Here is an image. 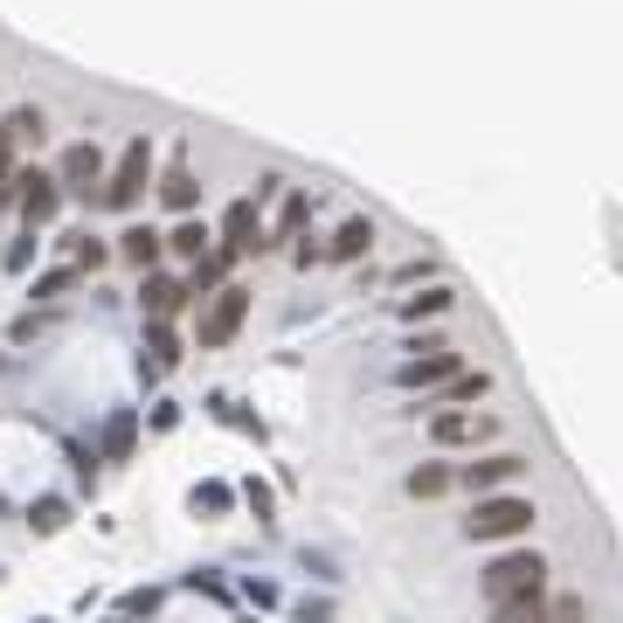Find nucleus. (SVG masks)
I'll return each instance as SVG.
<instances>
[{
    "mask_svg": "<svg viewBox=\"0 0 623 623\" xmlns=\"http://www.w3.org/2000/svg\"><path fill=\"white\" fill-rule=\"evenodd\" d=\"M374 242H382V229H374L367 215H347V222L333 229V242H326V263H367Z\"/></svg>",
    "mask_w": 623,
    "mask_h": 623,
    "instance_id": "10",
    "label": "nucleus"
},
{
    "mask_svg": "<svg viewBox=\"0 0 623 623\" xmlns=\"http://www.w3.org/2000/svg\"><path fill=\"white\" fill-rule=\"evenodd\" d=\"M14 180H22V222H28V229H49L55 208L70 201L63 180H55V174H35V166H28V174H14Z\"/></svg>",
    "mask_w": 623,
    "mask_h": 623,
    "instance_id": "9",
    "label": "nucleus"
},
{
    "mask_svg": "<svg viewBox=\"0 0 623 623\" xmlns=\"http://www.w3.org/2000/svg\"><path fill=\"white\" fill-rule=\"evenodd\" d=\"M187 298H195V291H187L180 277H166V271H139V312H146V319H174Z\"/></svg>",
    "mask_w": 623,
    "mask_h": 623,
    "instance_id": "11",
    "label": "nucleus"
},
{
    "mask_svg": "<svg viewBox=\"0 0 623 623\" xmlns=\"http://www.w3.org/2000/svg\"><path fill=\"white\" fill-rule=\"evenodd\" d=\"M104 174H111V166H104V146H98V139H77V146L63 153V166H55V180H63L70 201H98Z\"/></svg>",
    "mask_w": 623,
    "mask_h": 623,
    "instance_id": "7",
    "label": "nucleus"
},
{
    "mask_svg": "<svg viewBox=\"0 0 623 623\" xmlns=\"http://www.w3.org/2000/svg\"><path fill=\"white\" fill-rule=\"evenodd\" d=\"M222 250H229V257H263V250H271V229H263V201L257 195H242V201H229V208H222Z\"/></svg>",
    "mask_w": 623,
    "mask_h": 623,
    "instance_id": "6",
    "label": "nucleus"
},
{
    "mask_svg": "<svg viewBox=\"0 0 623 623\" xmlns=\"http://www.w3.org/2000/svg\"><path fill=\"white\" fill-rule=\"evenodd\" d=\"M485 395H493V374L485 367H458L444 382V402H485Z\"/></svg>",
    "mask_w": 623,
    "mask_h": 623,
    "instance_id": "21",
    "label": "nucleus"
},
{
    "mask_svg": "<svg viewBox=\"0 0 623 623\" xmlns=\"http://www.w3.org/2000/svg\"><path fill=\"white\" fill-rule=\"evenodd\" d=\"M166 367H180V333L166 326V319H146V353H139V374H146V382H160Z\"/></svg>",
    "mask_w": 623,
    "mask_h": 623,
    "instance_id": "13",
    "label": "nucleus"
},
{
    "mask_svg": "<svg viewBox=\"0 0 623 623\" xmlns=\"http://www.w3.org/2000/svg\"><path fill=\"white\" fill-rule=\"evenodd\" d=\"M429 277H437V263H429V257H409L402 271H395V285L409 291V285H429Z\"/></svg>",
    "mask_w": 623,
    "mask_h": 623,
    "instance_id": "30",
    "label": "nucleus"
},
{
    "mask_svg": "<svg viewBox=\"0 0 623 623\" xmlns=\"http://www.w3.org/2000/svg\"><path fill=\"white\" fill-rule=\"evenodd\" d=\"M119 257L132 263V271H160V257H166V236H160V229H139V222H132V229L119 236Z\"/></svg>",
    "mask_w": 623,
    "mask_h": 623,
    "instance_id": "15",
    "label": "nucleus"
},
{
    "mask_svg": "<svg viewBox=\"0 0 623 623\" xmlns=\"http://www.w3.org/2000/svg\"><path fill=\"white\" fill-rule=\"evenodd\" d=\"M63 520H70L63 499H35V506H28V526H35V534H63Z\"/></svg>",
    "mask_w": 623,
    "mask_h": 623,
    "instance_id": "27",
    "label": "nucleus"
},
{
    "mask_svg": "<svg viewBox=\"0 0 623 623\" xmlns=\"http://www.w3.org/2000/svg\"><path fill=\"white\" fill-rule=\"evenodd\" d=\"M0 174H14V132L0 125Z\"/></svg>",
    "mask_w": 623,
    "mask_h": 623,
    "instance_id": "33",
    "label": "nucleus"
},
{
    "mask_svg": "<svg viewBox=\"0 0 623 623\" xmlns=\"http://www.w3.org/2000/svg\"><path fill=\"white\" fill-rule=\"evenodd\" d=\"M450 306H458V291H450V285H423L415 298H402V319H409V326H423V319H444Z\"/></svg>",
    "mask_w": 623,
    "mask_h": 623,
    "instance_id": "17",
    "label": "nucleus"
},
{
    "mask_svg": "<svg viewBox=\"0 0 623 623\" xmlns=\"http://www.w3.org/2000/svg\"><path fill=\"white\" fill-rule=\"evenodd\" d=\"M493 623H547V589H526V596L493 602Z\"/></svg>",
    "mask_w": 623,
    "mask_h": 623,
    "instance_id": "19",
    "label": "nucleus"
},
{
    "mask_svg": "<svg viewBox=\"0 0 623 623\" xmlns=\"http://www.w3.org/2000/svg\"><path fill=\"white\" fill-rule=\"evenodd\" d=\"M132 437H139V415H132V409H119V415H111V423H104V458L119 464L125 450H132Z\"/></svg>",
    "mask_w": 623,
    "mask_h": 623,
    "instance_id": "24",
    "label": "nucleus"
},
{
    "mask_svg": "<svg viewBox=\"0 0 623 623\" xmlns=\"http://www.w3.org/2000/svg\"><path fill=\"white\" fill-rule=\"evenodd\" d=\"M485 602H506V596H526V589H547V561L534 555V547H520V555H499L493 569L478 575Z\"/></svg>",
    "mask_w": 623,
    "mask_h": 623,
    "instance_id": "4",
    "label": "nucleus"
},
{
    "mask_svg": "<svg viewBox=\"0 0 623 623\" xmlns=\"http://www.w3.org/2000/svg\"><path fill=\"white\" fill-rule=\"evenodd\" d=\"M35 623H42V616H35Z\"/></svg>",
    "mask_w": 623,
    "mask_h": 623,
    "instance_id": "34",
    "label": "nucleus"
},
{
    "mask_svg": "<svg viewBox=\"0 0 623 623\" xmlns=\"http://www.w3.org/2000/svg\"><path fill=\"white\" fill-rule=\"evenodd\" d=\"M534 499H513V493H478V506H471V520H464V540H520V534H534Z\"/></svg>",
    "mask_w": 623,
    "mask_h": 623,
    "instance_id": "1",
    "label": "nucleus"
},
{
    "mask_svg": "<svg viewBox=\"0 0 623 623\" xmlns=\"http://www.w3.org/2000/svg\"><path fill=\"white\" fill-rule=\"evenodd\" d=\"M35 236H42V229H28V222H22V236H14L8 250H0V271H14V277H22L28 263H35V250H42V242H35Z\"/></svg>",
    "mask_w": 623,
    "mask_h": 623,
    "instance_id": "26",
    "label": "nucleus"
},
{
    "mask_svg": "<svg viewBox=\"0 0 623 623\" xmlns=\"http://www.w3.org/2000/svg\"><path fill=\"white\" fill-rule=\"evenodd\" d=\"M229 250H222V242H215V250H208L201 263H195V277H187V291H195V298H208V291H222V285H229Z\"/></svg>",
    "mask_w": 623,
    "mask_h": 623,
    "instance_id": "18",
    "label": "nucleus"
},
{
    "mask_svg": "<svg viewBox=\"0 0 623 623\" xmlns=\"http://www.w3.org/2000/svg\"><path fill=\"white\" fill-rule=\"evenodd\" d=\"M160 201L174 208V215H195V201H201V180H195V166H187V160H174V166L160 174Z\"/></svg>",
    "mask_w": 623,
    "mask_h": 623,
    "instance_id": "14",
    "label": "nucleus"
},
{
    "mask_svg": "<svg viewBox=\"0 0 623 623\" xmlns=\"http://www.w3.org/2000/svg\"><path fill=\"white\" fill-rule=\"evenodd\" d=\"M526 471L520 450H493V458H478V464H464L458 471V485H471V493H499V485H513Z\"/></svg>",
    "mask_w": 623,
    "mask_h": 623,
    "instance_id": "12",
    "label": "nucleus"
},
{
    "mask_svg": "<svg viewBox=\"0 0 623 623\" xmlns=\"http://www.w3.org/2000/svg\"><path fill=\"white\" fill-rule=\"evenodd\" d=\"M485 437H499V415H485V409H437L429 415V444L437 450H464V444H485Z\"/></svg>",
    "mask_w": 623,
    "mask_h": 623,
    "instance_id": "8",
    "label": "nucleus"
},
{
    "mask_svg": "<svg viewBox=\"0 0 623 623\" xmlns=\"http://www.w3.org/2000/svg\"><path fill=\"white\" fill-rule=\"evenodd\" d=\"M70 285H77V263H63V271H42V277H35V298H63Z\"/></svg>",
    "mask_w": 623,
    "mask_h": 623,
    "instance_id": "28",
    "label": "nucleus"
},
{
    "mask_svg": "<svg viewBox=\"0 0 623 623\" xmlns=\"http://www.w3.org/2000/svg\"><path fill=\"white\" fill-rule=\"evenodd\" d=\"M195 513H229V485H195Z\"/></svg>",
    "mask_w": 623,
    "mask_h": 623,
    "instance_id": "31",
    "label": "nucleus"
},
{
    "mask_svg": "<svg viewBox=\"0 0 623 623\" xmlns=\"http://www.w3.org/2000/svg\"><path fill=\"white\" fill-rule=\"evenodd\" d=\"M146 187H153V139H146V132H139V139H125V153H119V166H111V174H104L98 201H104V208H119V215H132Z\"/></svg>",
    "mask_w": 623,
    "mask_h": 623,
    "instance_id": "2",
    "label": "nucleus"
},
{
    "mask_svg": "<svg viewBox=\"0 0 623 623\" xmlns=\"http://www.w3.org/2000/svg\"><path fill=\"white\" fill-rule=\"evenodd\" d=\"M291 263H298V271H312V263H326V242H312L306 229H298V236H291Z\"/></svg>",
    "mask_w": 623,
    "mask_h": 623,
    "instance_id": "29",
    "label": "nucleus"
},
{
    "mask_svg": "<svg viewBox=\"0 0 623 623\" xmlns=\"http://www.w3.org/2000/svg\"><path fill=\"white\" fill-rule=\"evenodd\" d=\"M242 499H250V506H257V520H271V513H277V499H271V485H257V478H250V485H242Z\"/></svg>",
    "mask_w": 623,
    "mask_h": 623,
    "instance_id": "32",
    "label": "nucleus"
},
{
    "mask_svg": "<svg viewBox=\"0 0 623 623\" xmlns=\"http://www.w3.org/2000/svg\"><path fill=\"white\" fill-rule=\"evenodd\" d=\"M306 215H312V195H306V187H285V201H277V222H271V250L306 229Z\"/></svg>",
    "mask_w": 623,
    "mask_h": 623,
    "instance_id": "16",
    "label": "nucleus"
},
{
    "mask_svg": "<svg viewBox=\"0 0 623 623\" xmlns=\"http://www.w3.org/2000/svg\"><path fill=\"white\" fill-rule=\"evenodd\" d=\"M70 263H77V271H98V263H111V242L77 229V236H70Z\"/></svg>",
    "mask_w": 623,
    "mask_h": 623,
    "instance_id": "25",
    "label": "nucleus"
},
{
    "mask_svg": "<svg viewBox=\"0 0 623 623\" xmlns=\"http://www.w3.org/2000/svg\"><path fill=\"white\" fill-rule=\"evenodd\" d=\"M8 132H14V146H42V139H49V111H42V104H22V111L8 119Z\"/></svg>",
    "mask_w": 623,
    "mask_h": 623,
    "instance_id": "23",
    "label": "nucleus"
},
{
    "mask_svg": "<svg viewBox=\"0 0 623 623\" xmlns=\"http://www.w3.org/2000/svg\"><path fill=\"white\" fill-rule=\"evenodd\" d=\"M208 242H215V236H208V229H201V222H195V215H187V222H180V229H174V236H166V250H174L180 263H201V257H208Z\"/></svg>",
    "mask_w": 623,
    "mask_h": 623,
    "instance_id": "22",
    "label": "nucleus"
},
{
    "mask_svg": "<svg viewBox=\"0 0 623 623\" xmlns=\"http://www.w3.org/2000/svg\"><path fill=\"white\" fill-rule=\"evenodd\" d=\"M450 485H458V471H450V464H415L409 471V499H444Z\"/></svg>",
    "mask_w": 623,
    "mask_h": 623,
    "instance_id": "20",
    "label": "nucleus"
},
{
    "mask_svg": "<svg viewBox=\"0 0 623 623\" xmlns=\"http://www.w3.org/2000/svg\"><path fill=\"white\" fill-rule=\"evenodd\" d=\"M458 367H464V353L450 347V339H409V361L395 367V382L402 388H444Z\"/></svg>",
    "mask_w": 623,
    "mask_h": 623,
    "instance_id": "5",
    "label": "nucleus"
},
{
    "mask_svg": "<svg viewBox=\"0 0 623 623\" xmlns=\"http://www.w3.org/2000/svg\"><path fill=\"white\" fill-rule=\"evenodd\" d=\"M242 319H250V291H242V285H222V291H208V298H201L195 339H201L208 353H215V347H229V339L242 333Z\"/></svg>",
    "mask_w": 623,
    "mask_h": 623,
    "instance_id": "3",
    "label": "nucleus"
}]
</instances>
